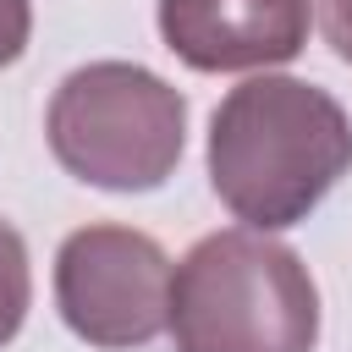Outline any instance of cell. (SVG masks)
<instances>
[{"instance_id": "cell-2", "label": "cell", "mask_w": 352, "mask_h": 352, "mask_svg": "<svg viewBox=\"0 0 352 352\" xmlns=\"http://www.w3.org/2000/svg\"><path fill=\"white\" fill-rule=\"evenodd\" d=\"M176 352H314L319 286L297 248L231 226L198 236L170 275Z\"/></svg>"}, {"instance_id": "cell-7", "label": "cell", "mask_w": 352, "mask_h": 352, "mask_svg": "<svg viewBox=\"0 0 352 352\" xmlns=\"http://www.w3.org/2000/svg\"><path fill=\"white\" fill-rule=\"evenodd\" d=\"M33 38V0H0V72L22 60Z\"/></svg>"}, {"instance_id": "cell-5", "label": "cell", "mask_w": 352, "mask_h": 352, "mask_svg": "<svg viewBox=\"0 0 352 352\" xmlns=\"http://www.w3.org/2000/svg\"><path fill=\"white\" fill-rule=\"evenodd\" d=\"M160 38L192 72H270L308 50L314 0H160Z\"/></svg>"}, {"instance_id": "cell-8", "label": "cell", "mask_w": 352, "mask_h": 352, "mask_svg": "<svg viewBox=\"0 0 352 352\" xmlns=\"http://www.w3.org/2000/svg\"><path fill=\"white\" fill-rule=\"evenodd\" d=\"M314 22H319L324 44L352 66V0H314Z\"/></svg>"}, {"instance_id": "cell-1", "label": "cell", "mask_w": 352, "mask_h": 352, "mask_svg": "<svg viewBox=\"0 0 352 352\" xmlns=\"http://www.w3.org/2000/svg\"><path fill=\"white\" fill-rule=\"evenodd\" d=\"M352 170V116L302 77L258 72L209 116V187L253 231L302 226Z\"/></svg>"}, {"instance_id": "cell-4", "label": "cell", "mask_w": 352, "mask_h": 352, "mask_svg": "<svg viewBox=\"0 0 352 352\" xmlns=\"http://www.w3.org/2000/svg\"><path fill=\"white\" fill-rule=\"evenodd\" d=\"M170 253L138 226H77L55 253V308L99 352H138L170 324Z\"/></svg>"}, {"instance_id": "cell-3", "label": "cell", "mask_w": 352, "mask_h": 352, "mask_svg": "<svg viewBox=\"0 0 352 352\" xmlns=\"http://www.w3.org/2000/svg\"><path fill=\"white\" fill-rule=\"evenodd\" d=\"M50 154L104 192H154L187 148V99L138 60H88L60 77L44 110Z\"/></svg>"}, {"instance_id": "cell-6", "label": "cell", "mask_w": 352, "mask_h": 352, "mask_svg": "<svg viewBox=\"0 0 352 352\" xmlns=\"http://www.w3.org/2000/svg\"><path fill=\"white\" fill-rule=\"evenodd\" d=\"M33 308V264H28V242L22 231L0 214V346H11L28 324Z\"/></svg>"}]
</instances>
